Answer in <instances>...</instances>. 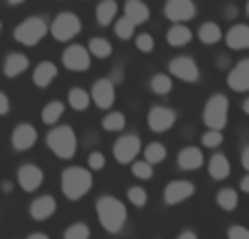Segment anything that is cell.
Listing matches in <instances>:
<instances>
[{
  "label": "cell",
  "mask_w": 249,
  "mask_h": 239,
  "mask_svg": "<svg viewBox=\"0 0 249 239\" xmlns=\"http://www.w3.org/2000/svg\"><path fill=\"white\" fill-rule=\"evenodd\" d=\"M0 33H2V22H0Z\"/></svg>",
  "instance_id": "cell-53"
},
{
  "label": "cell",
  "mask_w": 249,
  "mask_h": 239,
  "mask_svg": "<svg viewBox=\"0 0 249 239\" xmlns=\"http://www.w3.org/2000/svg\"><path fill=\"white\" fill-rule=\"evenodd\" d=\"M225 44L232 51H247L249 48V24H234L225 33Z\"/></svg>",
  "instance_id": "cell-19"
},
{
  "label": "cell",
  "mask_w": 249,
  "mask_h": 239,
  "mask_svg": "<svg viewBox=\"0 0 249 239\" xmlns=\"http://www.w3.org/2000/svg\"><path fill=\"white\" fill-rule=\"evenodd\" d=\"M223 140H225L223 132H216V130H208V132H203V136H201V145L208 149H216L219 145H223Z\"/></svg>",
  "instance_id": "cell-37"
},
{
  "label": "cell",
  "mask_w": 249,
  "mask_h": 239,
  "mask_svg": "<svg viewBox=\"0 0 249 239\" xmlns=\"http://www.w3.org/2000/svg\"><path fill=\"white\" fill-rule=\"evenodd\" d=\"M243 112H245V114H249V97H247L245 101H243Z\"/></svg>",
  "instance_id": "cell-49"
},
{
  "label": "cell",
  "mask_w": 249,
  "mask_h": 239,
  "mask_svg": "<svg viewBox=\"0 0 249 239\" xmlns=\"http://www.w3.org/2000/svg\"><path fill=\"white\" fill-rule=\"evenodd\" d=\"M228 239H249V228L243 224H232L228 228Z\"/></svg>",
  "instance_id": "cell-40"
},
{
  "label": "cell",
  "mask_w": 249,
  "mask_h": 239,
  "mask_svg": "<svg viewBox=\"0 0 249 239\" xmlns=\"http://www.w3.org/2000/svg\"><path fill=\"white\" fill-rule=\"evenodd\" d=\"M164 16L171 22H175V24L193 20V18L197 16L195 0H166V4H164Z\"/></svg>",
  "instance_id": "cell-10"
},
{
  "label": "cell",
  "mask_w": 249,
  "mask_h": 239,
  "mask_svg": "<svg viewBox=\"0 0 249 239\" xmlns=\"http://www.w3.org/2000/svg\"><path fill=\"white\" fill-rule=\"evenodd\" d=\"M46 33H48L46 20L39 16H31L13 31V38L20 44H24V46H35V44H39V40H44Z\"/></svg>",
  "instance_id": "cell-5"
},
{
  "label": "cell",
  "mask_w": 249,
  "mask_h": 239,
  "mask_svg": "<svg viewBox=\"0 0 249 239\" xmlns=\"http://www.w3.org/2000/svg\"><path fill=\"white\" fill-rule=\"evenodd\" d=\"M90 95H92L94 103L99 105L101 110H109L114 105V101H116V88H114V81L112 79H99V81H94Z\"/></svg>",
  "instance_id": "cell-14"
},
{
  "label": "cell",
  "mask_w": 249,
  "mask_h": 239,
  "mask_svg": "<svg viewBox=\"0 0 249 239\" xmlns=\"http://www.w3.org/2000/svg\"><path fill=\"white\" fill-rule=\"evenodd\" d=\"M144 160L149 165H160L166 160V147L162 143H149L144 147Z\"/></svg>",
  "instance_id": "cell-32"
},
{
  "label": "cell",
  "mask_w": 249,
  "mask_h": 239,
  "mask_svg": "<svg viewBox=\"0 0 249 239\" xmlns=\"http://www.w3.org/2000/svg\"><path fill=\"white\" fill-rule=\"evenodd\" d=\"M68 103L72 110H88V105H90V92H86L83 88H72V90L68 92Z\"/></svg>",
  "instance_id": "cell-30"
},
{
  "label": "cell",
  "mask_w": 249,
  "mask_h": 239,
  "mask_svg": "<svg viewBox=\"0 0 249 239\" xmlns=\"http://www.w3.org/2000/svg\"><path fill=\"white\" fill-rule=\"evenodd\" d=\"M140 136L136 134H124L114 143V158H116L121 165H129V162H136V156L140 154Z\"/></svg>",
  "instance_id": "cell-9"
},
{
  "label": "cell",
  "mask_w": 249,
  "mask_h": 239,
  "mask_svg": "<svg viewBox=\"0 0 249 239\" xmlns=\"http://www.w3.org/2000/svg\"><path fill=\"white\" fill-rule=\"evenodd\" d=\"M241 165H243V169L249 174V145L243 147V152H241Z\"/></svg>",
  "instance_id": "cell-44"
},
{
  "label": "cell",
  "mask_w": 249,
  "mask_h": 239,
  "mask_svg": "<svg viewBox=\"0 0 249 239\" xmlns=\"http://www.w3.org/2000/svg\"><path fill=\"white\" fill-rule=\"evenodd\" d=\"M177 121V114L173 108H166V105H153L149 110V117H146V123H149V130L155 132V134H162V132H168Z\"/></svg>",
  "instance_id": "cell-8"
},
{
  "label": "cell",
  "mask_w": 249,
  "mask_h": 239,
  "mask_svg": "<svg viewBox=\"0 0 249 239\" xmlns=\"http://www.w3.org/2000/svg\"><path fill=\"white\" fill-rule=\"evenodd\" d=\"M168 73H171L173 77L186 81V83H195V81H199V77H201V70H199L197 61L188 55L175 57V60L168 64Z\"/></svg>",
  "instance_id": "cell-7"
},
{
  "label": "cell",
  "mask_w": 249,
  "mask_h": 239,
  "mask_svg": "<svg viewBox=\"0 0 249 239\" xmlns=\"http://www.w3.org/2000/svg\"><path fill=\"white\" fill-rule=\"evenodd\" d=\"M46 145L57 158L61 160H70L77 154V134L70 125L53 127L46 136Z\"/></svg>",
  "instance_id": "cell-3"
},
{
  "label": "cell",
  "mask_w": 249,
  "mask_h": 239,
  "mask_svg": "<svg viewBox=\"0 0 249 239\" xmlns=\"http://www.w3.org/2000/svg\"><path fill=\"white\" fill-rule=\"evenodd\" d=\"M124 125H127V119H124L123 112H109L103 119V127L107 132H121L124 130Z\"/></svg>",
  "instance_id": "cell-33"
},
{
  "label": "cell",
  "mask_w": 249,
  "mask_h": 239,
  "mask_svg": "<svg viewBox=\"0 0 249 239\" xmlns=\"http://www.w3.org/2000/svg\"><path fill=\"white\" fill-rule=\"evenodd\" d=\"M232 171V165H230V158L225 154H214V156L208 160V174H210L212 180H225Z\"/></svg>",
  "instance_id": "cell-21"
},
{
  "label": "cell",
  "mask_w": 249,
  "mask_h": 239,
  "mask_svg": "<svg viewBox=\"0 0 249 239\" xmlns=\"http://www.w3.org/2000/svg\"><path fill=\"white\" fill-rule=\"evenodd\" d=\"M61 61H64V66L68 70H88L92 64V57L90 51L83 48L81 44H70L64 51V55H61Z\"/></svg>",
  "instance_id": "cell-12"
},
{
  "label": "cell",
  "mask_w": 249,
  "mask_h": 239,
  "mask_svg": "<svg viewBox=\"0 0 249 239\" xmlns=\"http://www.w3.org/2000/svg\"><path fill=\"white\" fill-rule=\"evenodd\" d=\"M57 211V202L53 196H39L31 202L29 206V215L35 219V222H44V219L53 218Z\"/></svg>",
  "instance_id": "cell-18"
},
{
  "label": "cell",
  "mask_w": 249,
  "mask_h": 239,
  "mask_svg": "<svg viewBox=\"0 0 249 239\" xmlns=\"http://www.w3.org/2000/svg\"><path fill=\"white\" fill-rule=\"evenodd\" d=\"M55 77H57V66L53 64V61H42V64H37V68L33 70V81L37 88L51 86V83L55 81Z\"/></svg>",
  "instance_id": "cell-22"
},
{
  "label": "cell",
  "mask_w": 249,
  "mask_h": 239,
  "mask_svg": "<svg viewBox=\"0 0 249 239\" xmlns=\"http://www.w3.org/2000/svg\"><path fill=\"white\" fill-rule=\"evenodd\" d=\"M7 112H9V97L4 92H0V117H4Z\"/></svg>",
  "instance_id": "cell-43"
},
{
  "label": "cell",
  "mask_w": 249,
  "mask_h": 239,
  "mask_svg": "<svg viewBox=\"0 0 249 239\" xmlns=\"http://www.w3.org/2000/svg\"><path fill=\"white\" fill-rule=\"evenodd\" d=\"M79 31H81V20H79V16H74V13H70V11L59 13L51 24V33L57 42H68Z\"/></svg>",
  "instance_id": "cell-6"
},
{
  "label": "cell",
  "mask_w": 249,
  "mask_h": 239,
  "mask_svg": "<svg viewBox=\"0 0 249 239\" xmlns=\"http://www.w3.org/2000/svg\"><path fill=\"white\" fill-rule=\"evenodd\" d=\"M127 198H129V202H131L133 206H138V209L146 206V202H149V193H146L142 187H129L127 189Z\"/></svg>",
  "instance_id": "cell-36"
},
{
  "label": "cell",
  "mask_w": 249,
  "mask_h": 239,
  "mask_svg": "<svg viewBox=\"0 0 249 239\" xmlns=\"http://www.w3.org/2000/svg\"><path fill=\"white\" fill-rule=\"evenodd\" d=\"M151 90H153L155 95H160V97L168 95V92L173 90V79H171V75L155 73L153 77H151Z\"/></svg>",
  "instance_id": "cell-29"
},
{
  "label": "cell",
  "mask_w": 249,
  "mask_h": 239,
  "mask_svg": "<svg viewBox=\"0 0 249 239\" xmlns=\"http://www.w3.org/2000/svg\"><path fill=\"white\" fill-rule=\"evenodd\" d=\"M88 165H90V169H94V171L103 169L105 167V156L101 152H92L90 156H88Z\"/></svg>",
  "instance_id": "cell-41"
},
{
  "label": "cell",
  "mask_w": 249,
  "mask_h": 239,
  "mask_svg": "<svg viewBox=\"0 0 249 239\" xmlns=\"http://www.w3.org/2000/svg\"><path fill=\"white\" fill-rule=\"evenodd\" d=\"M245 11H247V16H249V0H247V7H245Z\"/></svg>",
  "instance_id": "cell-52"
},
{
  "label": "cell",
  "mask_w": 249,
  "mask_h": 239,
  "mask_svg": "<svg viewBox=\"0 0 249 239\" xmlns=\"http://www.w3.org/2000/svg\"><path fill=\"white\" fill-rule=\"evenodd\" d=\"M177 239H199V237L195 235L193 231H181L179 235H177Z\"/></svg>",
  "instance_id": "cell-46"
},
{
  "label": "cell",
  "mask_w": 249,
  "mask_h": 239,
  "mask_svg": "<svg viewBox=\"0 0 249 239\" xmlns=\"http://www.w3.org/2000/svg\"><path fill=\"white\" fill-rule=\"evenodd\" d=\"M61 114H64V103H61V101H51V103H46L42 110V121L46 123V125H55L61 119Z\"/></svg>",
  "instance_id": "cell-31"
},
{
  "label": "cell",
  "mask_w": 249,
  "mask_h": 239,
  "mask_svg": "<svg viewBox=\"0 0 249 239\" xmlns=\"http://www.w3.org/2000/svg\"><path fill=\"white\" fill-rule=\"evenodd\" d=\"M195 196V184L190 180H173L164 187V202L168 206L181 204V202L190 200Z\"/></svg>",
  "instance_id": "cell-11"
},
{
  "label": "cell",
  "mask_w": 249,
  "mask_h": 239,
  "mask_svg": "<svg viewBox=\"0 0 249 239\" xmlns=\"http://www.w3.org/2000/svg\"><path fill=\"white\" fill-rule=\"evenodd\" d=\"M216 204L221 206L223 211H228V213H232V211L238 209V191L232 187H223L216 191Z\"/></svg>",
  "instance_id": "cell-26"
},
{
  "label": "cell",
  "mask_w": 249,
  "mask_h": 239,
  "mask_svg": "<svg viewBox=\"0 0 249 239\" xmlns=\"http://www.w3.org/2000/svg\"><path fill=\"white\" fill-rule=\"evenodd\" d=\"M241 191L243 193H249V174L241 178Z\"/></svg>",
  "instance_id": "cell-45"
},
{
  "label": "cell",
  "mask_w": 249,
  "mask_h": 239,
  "mask_svg": "<svg viewBox=\"0 0 249 239\" xmlns=\"http://www.w3.org/2000/svg\"><path fill=\"white\" fill-rule=\"evenodd\" d=\"M26 239H51L48 235H44V233H33V235H29Z\"/></svg>",
  "instance_id": "cell-48"
},
{
  "label": "cell",
  "mask_w": 249,
  "mask_h": 239,
  "mask_svg": "<svg viewBox=\"0 0 249 239\" xmlns=\"http://www.w3.org/2000/svg\"><path fill=\"white\" fill-rule=\"evenodd\" d=\"M44 182V171L37 165H22L18 169V184L22 187V191L33 193L35 189H39Z\"/></svg>",
  "instance_id": "cell-15"
},
{
  "label": "cell",
  "mask_w": 249,
  "mask_h": 239,
  "mask_svg": "<svg viewBox=\"0 0 249 239\" xmlns=\"http://www.w3.org/2000/svg\"><path fill=\"white\" fill-rule=\"evenodd\" d=\"M219 66H221V68H228V66H230V57L225 55V53H223V55H219Z\"/></svg>",
  "instance_id": "cell-47"
},
{
  "label": "cell",
  "mask_w": 249,
  "mask_h": 239,
  "mask_svg": "<svg viewBox=\"0 0 249 239\" xmlns=\"http://www.w3.org/2000/svg\"><path fill=\"white\" fill-rule=\"evenodd\" d=\"M7 2L11 4V7H16V4H22V2H24V0H7Z\"/></svg>",
  "instance_id": "cell-51"
},
{
  "label": "cell",
  "mask_w": 249,
  "mask_h": 239,
  "mask_svg": "<svg viewBox=\"0 0 249 239\" xmlns=\"http://www.w3.org/2000/svg\"><path fill=\"white\" fill-rule=\"evenodd\" d=\"M11 189H13V184H11V182H4V184H2V191H7V193H9Z\"/></svg>",
  "instance_id": "cell-50"
},
{
  "label": "cell",
  "mask_w": 249,
  "mask_h": 239,
  "mask_svg": "<svg viewBox=\"0 0 249 239\" xmlns=\"http://www.w3.org/2000/svg\"><path fill=\"white\" fill-rule=\"evenodd\" d=\"M26 68H29V57L22 55V53H11V55H7V60H4V75L11 79L22 75Z\"/></svg>",
  "instance_id": "cell-24"
},
{
  "label": "cell",
  "mask_w": 249,
  "mask_h": 239,
  "mask_svg": "<svg viewBox=\"0 0 249 239\" xmlns=\"http://www.w3.org/2000/svg\"><path fill=\"white\" fill-rule=\"evenodd\" d=\"M228 88L234 92H249V57L236 61L228 70Z\"/></svg>",
  "instance_id": "cell-13"
},
{
  "label": "cell",
  "mask_w": 249,
  "mask_h": 239,
  "mask_svg": "<svg viewBox=\"0 0 249 239\" xmlns=\"http://www.w3.org/2000/svg\"><path fill=\"white\" fill-rule=\"evenodd\" d=\"M228 114H230V101L225 95H212L203 105V123L208 130L223 132L228 125Z\"/></svg>",
  "instance_id": "cell-4"
},
{
  "label": "cell",
  "mask_w": 249,
  "mask_h": 239,
  "mask_svg": "<svg viewBox=\"0 0 249 239\" xmlns=\"http://www.w3.org/2000/svg\"><path fill=\"white\" fill-rule=\"evenodd\" d=\"M131 174L138 180H151L153 178V165H149L146 160H136L131 162Z\"/></svg>",
  "instance_id": "cell-35"
},
{
  "label": "cell",
  "mask_w": 249,
  "mask_h": 239,
  "mask_svg": "<svg viewBox=\"0 0 249 239\" xmlns=\"http://www.w3.org/2000/svg\"><path fill=\"white\" fill-rule=\"evenodd\" d=\"M37 143V130L31 123H20L11 134V145L16 152H26Z\"/></svg>",
  "instance_id": "cell-16"
},
{
  "label": "cell",
  "mask_w": 249,
  "mask_h": 239,
  "mask_svg": "<svg viewBox=\"0 0 249 239\" xmlns=\"http://www.w3.org/2000/svg\"><path fill=\"white\" fill-rule=\"evenodd\" d=\"M88 51H90V55L99 57V60H107L112 55V44L105 38H92L90 44H88Z\"/></svg>",
  "instance_id": "cell-28"
},
{
  "label": "cell",
  "mask_w": 249,
  "mask_h": 239,
  "mask_svg": "<svg viewBox=\"0 0 249 239\" xmlns=\"http://www.w3.org/2000/svg\"><path fill=\"white\" fill-rule=\"evenodd\" d=\"M136 46H138V51H142V53H151L153 51V46H155L153 35L151 33H140L136 38Z\"/></svg>",
  "instance_id": "cell-39"
},
{
  "label": "cell",
  "mask_w": 249,
  "mask_h": 239,
  "mask_svg": "<svg viewBox=\"0 0 249 239\" xmlns=\"http://www.w3.org/2000/svg\"><path fill=\"white\" fill-rule=\"evenodd\" d=\"M64 239H90V226L83 222H77L64 231Z\"/></svg>",
  "instance_id": "cell-34"
},
{
  "label": "cell",
  "mask_w": 249,
  "mask_h": 239,
  "mask_svg": "<svg viewBox=\"0 0 249 239\" xmlns=\"http://www.w3.org/2000/svg\"><path fill=\"white\" fill-rule=\"evenodd\" d=\"M114 31H116V35L121 40H131L133 38V31H136V24H131V22L127 20V18H121V20H116V26H114Z\"/></svg>",
  "instance_id": "cell-38"
},
{
  "label": "cell",
  "mask_w": 249,
  "mask_h": 239,
  "mask_svg": "<svg viewBox=\"0 0 249 239\" xmlns=\"http://www.w3.org/2000/svg\"><path fill=\"white\" fill-rule=\"evenodd\" d=\"M197 35L206 46H212V44H216V42L223 40V31H221V26L216 24V22H203V24L199 26Z\"/></svg>",
  "instance_id": "cell-25"
},
{
  "label": "cell",
  "mask_w": 249,
  "mask_h": 239,
  "mask_svg": "<svg viewBox=\"0 0 249 239\" xmlns=\"http://www.w3.org/2000/svg\"><path fill=\"white\" fill-rule=\"evenodd\" d=\"M151 11L149 7H146L142 0H127L124 2V18H127L131 24H144L146 20H149Z\"/></svg>",
  "instance_id": "cell-20"
},
{
  "label": "cell",
  "mask_w": 249,
  "mask_h": 239,
  "mask_svg": "<svg viewBox=\"0 0 249 239\" xmlns=\"http://www.w3.org/2000/svg\"><path fill=\"white\" fill-rule=\"evenodd\" d=\"M116 13H118L116 0H101L99 7H96V22H99L101 26H107L114 22Z\"/></svg>",
  "instance_id": "cell-27"
},
{
  "label": "cell",
  "mask_w": 249,
  "mask_h": 239,
  "mask_svg": "<svg viewBox=\"0 0 249 239\" xmlns=\"http://www.w3.org/2000/svg\"><path fill=\"white\" fill-rule=\"evenodd\" d=\"M236 16H238L236 4H225V9H223V18H225V20H234Z\"/></svg>",
  "instance_id": "cell-42"
},
{
  "label": "cell",
  "mask_w": 249,
  "mask_h": 239,
  "mask_svg": "<svg viewBox=\"0 0 249 239\" xmlns=\"http://www.w3.org/2000/svg\"><path fill=\"white\" fill-rule=\"evenodd\" d=\"M96 215H99L101 226L107 233L116 235L123 231L124 222H127V206L114 196H101L96 200Z\"/></svg>",
  "instance_id": "cell-1"
},
{
  "label": "cell",
  "mask_w": 249,
  "mask_h": 239,
  "mask_svg": "<svg viewBox=\"0 0 249 239\" xmlns=\"http://www.w3.org/2000/svg\"><path fill=\"white\" fill-rule=\"evenodd\" d=\"M190 40H193V31H190L186 24H173L171 29L166 31V42L175 48L190 44Z\"/></svg>",
  "instance_id": "cell-23"
},
{
  "label": "cell",
  "mask_w": 249,
  "mask_h": 239,
  "mask_svg": "<svg viewBox=\"0 0 249 239\" xmlns=\"http://www.w3.org/2000/svg\"><path fill=\"white\" fill-rule=\"evenodd\" d=\"M94 184V178L83 167H68L61 171V193L68 200H81Z\"/></svg>",
  "instance_id": "cell-2"
},
{
  "label": "cell",
  "mask_w": 249,
  "mask_h": 239,
  "mask_svg": "<svg viewBox=\"0 0 249 239\" xmlns=\"http://www.w3.org/2000/svg\"><path fill=\"white\" fill-rule=\"evenodd\" d=\"M203 162H206L203 152L199 147H195V145H188V147H184L179 154H177V167H179V169H184V171L201 169Z\"/></svg>",
  "instance_id": "cell-17"
}]
</instances>
